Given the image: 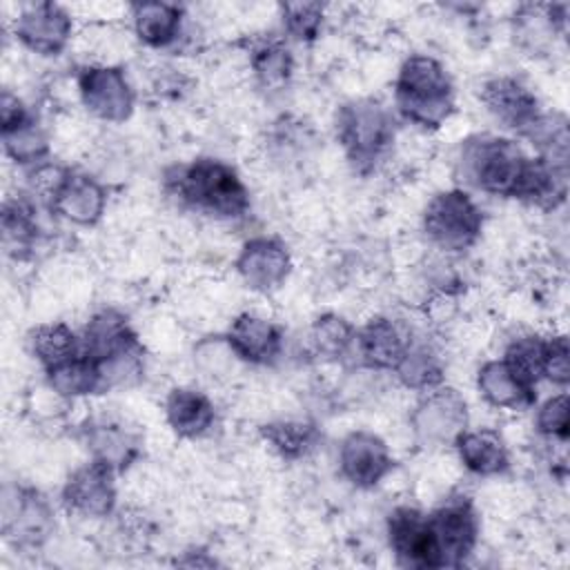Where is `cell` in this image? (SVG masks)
I'll return each instance as SVG.
<instances>
[{"label":"cell","mask_w":570,"mask_h":570,"mask_svg":"<svg viewBox=\"0 0 570 570\" xmlns=\"http://www.w3.org/2000/svg\"><path fill=\"white\" fill-rule=\"evenodd\" d=\"M461 171L481 191L554 209L566 198L568 167L530 158L510 138L479 134L461 147Z\"/></svg>","instance_id":"cell-1"},{"label":"cell","mask_w":570,"mask_h":570,"mask_svg":"<svg viewBox=\"0 0 570 570\" xmlns=\"http://www.w3.org/2000/svg\"><path fill=\"white\" fill-rule=\"evenodd\" d=\"M169 189L187 207L216 218H240L249 209V191L236 169L216 158H196L174 169Z\"/></svg>","instance_id":"cell-2"},{"label":"cell","mask_w":570,"mask_h":570,"mask_svg":"<svg viewBox=\"0 0 570 570\" xmlns=\"http://www.w3.org/2000/svg\"><path fill=\"white\" fill-rule=\"evenodd\" d=\"M394 102L407 122L423 129L441 127L454 109V87L445 67L428 53L405 58L394 80Z\"/></svg>","instance_id":"cell-3"},{"label":"cell","mask_w":570,"mask_h":570,"mask_svg":"<svg viewBox=\"0 0 570 570\" xmlns=\"http://www.w3.org/2000/svg\"><path fill=\"white\" fill-rule=\"evenodd\" d=\"M336 138L358 171H370L394 142V120L385 107L363 98L336 114Z\"/></svg>","instance_id":"cell-4"},{"label":"cell","mask_w":570,"mask_h":570,"mask_svg":"<svg viewBox=\"0 0 570 570\" xmlns=\"http://www.w3.org/2000/svg\"><path fill=\"white\" fill-rule=\"evenodd\" d=\"M483 214L470 194L450 189L436 194L423 212V232L432 245L445 252H463L476 243Z\"/></svg>","instance_id":"cell-5"},{"label":"cell","mask_w":570,"mask_h":570,"mask_svg":"<svg viewBox=\"0 0 570 570\" xmlns=\"http://www.w3.org/2000/svg\"><path fill=\"white\" fill-rule=\"evenodd\" d=\"M439 563L459 566L474 550L479 537V519L465 497L448 499L428 517Z\"/></svg>","instance_id":"cell-6"},{"label":"cell","mask_w":570,"mask_h":570,"mask_svg":"<svg viewBox=\"0 0 570 570\" xmlns=\"http://www.w3.org/2000/svg\"><path fill=\"white\" fill-rule=\"evenodd\" d=\"M82 105L100 120L125 122L134 111V91L118 67L87 65L78 71Z\"/></svg>","instance_id":"cell-7"},{"label":"cell","mask_w":570,"mask_h":570,"mask_svg":"<svg viewBox=\"0 0 570 570\" xmlns=\"http://www.w3.org/2000/svg\"><path fill=\"white\" fill-rule=\"evenodd\" d=\"M73 20L69 11L56 2L24 4L13 22L16 38L33 53L58 56L71 40Z\"/></svg>","instance_id":"cell-8"},{"label":"cell","mask_w":570,"mask_h":570,"mask_svg":"<svg viewBox=\"0 0 570 570\" xmlns=\"http://www.w3.org/2000/svg\"><path fill=\"white\" fill-rule=\"evenodd\" d=\"M481 100L503 127L530 136L543 118L537 96L512 76H494L483 82Z\"/></svg>","instance_id":"cell-9"},{"label":"cell","mask_w":570,"mask_h":570,"mask_svg":"<svg viewBox=\"0 0 570 570\" xmlns=\"http://www.w3.org/2000/svg\"><path fill=\"white\" fill-rule=\"evenodd\" d=\"M387 539L396 561L405 568H441L428 517L401 505L387 517Z\"/></svg>","instance_id":"cell-10"},{"label":"cell","mask_w":570,"mask_h":570,"mask_svg":"<svg viewBox=\"0 0 570 570\" xmlns=\"http://www.w3.org/2000/svg\"><path fill=\"white\" fill-rule=\"evenodd\" d=\"M116 468L94 459L78 468L62 488V501L67 510L80 517H107L116 503Z\"/></svg>","instance_id":"cell-11"},{"label":"cell","mask_w":570,"mask_h":570,"mask_svg":"<svg viewBox=\"0 0 570 570\" xmlns=\"http://www.w3.org/2000/svg\"><path fill=\"white\" fill-rule=\"evenodd\" d=\"M394 461L385 441L367 430L347 434L338 450L341 474L356 488H374L390 470Z\"/></svg>","instance_id":"cell-12"},{"label":"cell","mask_w":570,"mask_h":570,"mask_svg":"<svg viewBox=\"0 0 570 570\" xmlns=\"http://www.w3.org/2000/svg\"><path fill=\"white\" fill-rule=\"evenodd\" d=\"M414 430L428 443H454L468 430V407L456 390H430L414 412Z\"/></svg>","instance_id":"cell-13"},{"label":"cell","mask_w":570,"mask_h":570,"mask_svg":"<svg viewBox=\"0 0 570 570\" xmlns=\"http://www.w3.org/2000/svg\"><path fill=\"white\" fill-rule=\"evenodd\" d=\"M236 269L247 287L256 292H274L278 289L292 269L289 252L276 238H252L243 245Z\"/></svg>","instance_id":"cell-14"},{"label":"cell","mask_w":570,"mask_h":570,"mask_svg":"<svg viewBox=\"0 0 570 570\" xmlns=\"http://www.w3.org/2000/svg\"><path fill=\"white\" fill-rule=\"evenodd\" d=\"M107 205L98 180L76 171H62L51 185V209L76 225H94Z\"/></svg>","instance_id":"cell-15"},{"label":"cell","mask_w":570,"mask_h":570,"mask_svg":"<svg viewBox=\"0 0 570 570\" xmlns=\"http://www.w3.org/2000/svg\"><path fill=\"white\" fill-rule=\"evenodd\" d=\"M225 341L234 356L254 365L272 363L283 347V334L278 325L254 312H243L236 316Z\"/></svg>","instance_id":"cell-16"},{"label":"cell","mask_w":570,"mask_h":570,"mask_svg":"<svg viewBox=\"0 0 570 570\" xmlns=\"http://www.w3.org/2000/svg\"><path fill=\"white\" fill-rule=\"evenodd\" d=\"M356 347L370 367L394 372L412 347V341L392 318L374 316L356 332Z\"/></svg>","instance_id":"cell-17"},{"label":"cell","mask_w":570,"mask_h":570,"mask_svg":"<svg viewBox=\"0 0 570 570\" xmlns=\"http://www.w3.org/2000/svg\"><path fill=\"white\" fill-rule=\"evenodd\" d=\"M51 530L49 503L33 490H16V499H4V532L18 543L38 546Z\"/></svg>","instance_id":"cell-18"},{"label":"cell","mask_w":570,"mask_h":570,"mask_svg":"<svg viewBox=\"0 0 570 570\" xmlns=\"http://www.w3.org/2000/svg\"><path fill=\"white\" fill-rule=\"evenodd\" d=\"M476 385L481 396L499 410L521 412L534 403V387L525 385L501 358L481 365Z\"/></svg>","instance_id":"cell-19"},{"label":"cell","mask_w":570,"mask_h":570,"mask_svg":"<svg viewBox=\"0 0 570 570\" xmlns=\"http://www.w3.org/2000/svg\"><path fill=\"white\" fill-rule=\"evenodd\" d=\"M165 416L178 436L198 439L209 432L216 412L207 394L191 387H176L167 394Z\"/></svg>","instance_id":"cell-20"},{"label":"cell","mask_w":570,"mask_h":570,"mask_svg":"<svg viewBox=\"0 0 570 570\" xmlns=\"http://www.w3.org/2000/svg\"><path fill=\"white\" fill-rule=\"evenodd\" d=\"M463 465L479 476H494L508 470L510 456L499 432L490 428L463 430L454 441Z\"/></svg>","instance_id":"cell-21"},{"label":"cell","mask_w":570,"mask_h":570,"mask_svg":"<svg viewBox=\"0 0 570 570\" xmlns=\"http://www.w3.org/2000/svg\"><path fill=\"white\" fill-rule=\"evenodd\" d=\"M134 29L140 42L160 49L180 36L183 9L169 2H140L131 7Z\"/></svg>","instance_id":"cell-22"},{"label":"cell","mask_w":570,"mask_h":570,"mask_svg":"<svg viewBox=\"0 0 570 570\" xmlns=\"http://www.w3.org/2000/svg\"><path fill=\"white\" fill-rule=\"evenodd\" d=\"M45 372H47V381H49L51 390L60 396H69V399L87 396V394H94L100 387H105L100 365L82 350L76 356H71Z\"/></svg>","instance_id":"cell-23"},{"label":"cell","mask_w":570,"mask_h":570,"mask_svg":"<svg viewBox=\"0 0 570 570\" xmlns=\"http://www.w3.org/2000/svg\"><path fill=\"white\" fill-rule=\"evenodd\" d=\"M29 345L45 370L76 356L82 350V341H78L73 330L65 323L38 325L29 334Z\"/></svg>","instance_id":"cell-24"},{"label":"cell","mask_w":570,"mask_h":570,"mask_svg":"<svg viewBox=\"0 0 570 570\" xmlns=\"http://www.w3.org/2000/svg\"><path fill=\"white\" fill-rule=\"evenodd\" d=\"M267 445L283 459H301L316 443V428L305 421H276L261 428Z\"/></svg>","instance_id":"cell-25"},{"label":"cell","mask_w":570,"mask_h":570,"mask_svg":"<svg viewBox=\"0 0 570 570\" xmlns=\"http://www.w3.org/2000/svg\"><path fill=\"white\" fill-rule=\"evenodd\" d=\"M2 232L7 252L22 256L38 238V220L36 209L27 198H16L4 203L2 212Z\"/></svg>","instance_id":"cell-26"},{"label":"cell","mask_w":570,"mask_h":570,"mask_svg":"<svg viewBox=\"0 0 570 570\" xmlns=\"http://www.w3.org/2000/svg\"><path fill=\"white\" fill-rule=\"evenodd\" d=\"M525 385L537 387L546 367V338L537 334H523L514 338L501 358Z\"/></svg>","instance_id":"cell-27"},{"label":"cell","mask_w":570,"mask_h":570,"mask_svg":"<svg viewBox=\"0 0 570 570\" xmlns=\"http://www.w3.org/2000/svg\"><path fill=\"white\" fill-rule=\"evenodd\" d=\"M394 372L401 383L412 390L430 392L443 381V365L439 356L425 345H412Z\"/></svg>","instance_id":"cell-28"},{"label":"cell","mask_w":570,"mask_h":570,"mask_svg":"<svg viewBox=\"0 0 570 570\" xmlns=\"http://www.w3.org/2000/svg\"><path fill=\"white\" fill-rule=\"evenodd\" d=\"M354 338V327L336 314H325L316 318V323L309 330V345L323 358L343 356Z\"/></svg>","instance_id":"cell-29"},{"label":"cell","mask_w":570,"mask_h":570,"mask_svg":"<svg viewBox=\"0 0 570 570\" xmlns=\"http://www.w3.org/2000/svg\"><path fill=\"white\" fill-rule=\"evenodd\" d=\"M2 142L7 156L16 163H36L47 154V138L42 136L33 118L2 129Z\"/></svg>","instance_id":"cell-30"},{"label":"cell","mask_w":570,"mask_h":570,"mask_svg":"<svg viewBox=\"0 0 570 570\" xmlns=\"http://www.w3.org/2000/svg\"><path fill=\"white\" fill-rule=\"evenodd\" d=\"M294 67L292 53L285 45L272 40L263 42L252 53V69L263 85H281L289 78Z\"/></svg>","instance_id":"cell-31"},{"label":"cell","mask_w":570,"mask_h":570,"mask_svg":"<svg viewBox=\"0 0 570 570\" xmlns=\"http://www.w3.org/2000/svg\"><path fill=\"white\" fill-rule=\"evenodd\" d=\"M91 448H94V459L105 461L116 470L127 465V461L134 456V443L125 432L118 430V425L96 428L91 434Z\"/></svg>","instance_id":"cell-32"},{"label":"cell","mask_w":570,"mask_h":570,"mask_svg":"<svg viewBox=\"0 0 570 570\" xmlns=\"http://www.w3.org/2000/svg\"><path fill=\"white\" fill-rule=\"evenodd\" d=\"M283 24L296 40H314L323 24V4L318 2H287L281 7Z\"/></svg>","instance_id":"cell-33"},{"label":"cell","mask_w":570,"mask_h":570,"mask_svg":"<svg viewBox=\"0 0 570 570\" xmlns=\"http://www.w3.org/2000/svg\"><path fill=\"white\" fill-rule=\"evenodd\" d=\"M570 428V403L568 394L561 392L557 396H550L537 412V430L543 436L566 441Z\"/></svg>","instance_id":"cell-34"},{"label":"cell","mask_w":570,"mask_h":570,"mask_svg":"<svg viewBox=\"0 0 570 570\" xmlns=\"http://www.w3.org/2000/svg\"><path fill=\"white\" fill-rule=\"evenodd\" d=\"M543 379L566 387L570 381V356H568V338L566 334H554L546 338V367Z\"/></svg>","instance_id":"cell-35"}]
</instances>
